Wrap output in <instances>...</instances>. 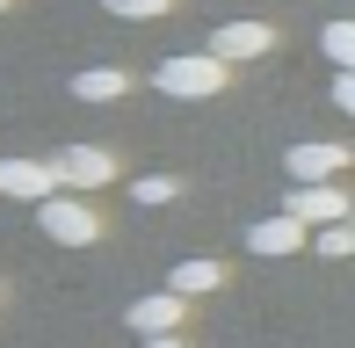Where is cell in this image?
Listing matches in <instances>:
<instances>
[{
    "label": "cell",
    "mask_w": 355,
    "mask_h": 348,
    "mask_svg": "<svg viewBox=\"0 0 355 348\" xmlns=\"http://www.w3.org/2000/svg\"><path fill=\"white\" fill-rule=\"evenodd\" d=\"M283 211H290V218H304V225H341V218H348V196H341L334 182H297Z\"/></svg>",
    "instance_id": "obj_6"
},
{
    "label": "cell",
    "mask_w": 355,
    "mask_h": 348,
    "mask_svg": "<svg viewBox=\"0 0 355 348\" xmlns=\"http://www.w3.org/2000/svg\"><path fill=\"white\" fill-rule=\"evenodd\" d=\"M37 232L51 247H94L102 240V218H94V203H80V189H58V196L37 203Z\"/></svg>",
    "instance_id": "obj_2"
},
{
    "label": "cell",
    "mask_w": 355,
    "mask_h": 348,
    "mask_svg": "<svg viewBox=\"0 0 355 348\" xmlns=\"http://www.w3.org/2000/svg\"><path fill=\"white\" fill-rule=\"evenodd\" d=\"M312 247H319V254H327V261L355 254V218H341V225H319V232H312Z\"/></svg>",
    "instance_id": "obj_13"
},
{
    "label": "cell",
    "mask_w": 355,
    "mask_h": 348,
    "mask_svg": "<svg viewBox=\"0 0 355 348\" xmlns=\"http://www.w3.org/2000/svg\"><path fill=\"white\" fill-rule=\"evenodd\" d=\"M334 109H341V116H355V73H334Z\"/></svg>",
    "instance_id": "obj_16"
},
{
    "label": "cell",
    "mask_w": 355,
    "mask_h": 348,
    "mask_svg": "<svg viewBox=\"0 0 355 348\" xmlns=\"http://www.w3.org/2000/svg\"><path fill=\"white\" fill-rule=\"evenodd\" d=\"M247 247H254L261 261H276V254H297V247H304V218H290V211L261 218V225L247 232Z\"/></svg>",
    "instance_id": "obj_8"
},
{
    "label": "cell",
    "mask_w": 355,
    "mask_h": 348,
    "mask_svg": "<svg viewBox=\"0 0 355 348\" xmlns=\"http://www.w3.org/2000/svg\"><path fill=\"white\" fill-rule=\"evenodd\" d=\"M109 15H123V22H153V15H167L174 0H102Z\"/></svg>",
    "instance_id": "obj_15"
},
{
    "label": "cell",
    "mask_w": 355,
    "mask_h": 348,
    "mask_svg": "<svg viewBox=\"0 0 355 348\" xmlns=\"http://www.w3.org/2000/svg\"><path fill=\"white\" fill-rule=\"evenodd\" d=\"M159 94H174V102H211V94L225 87V58L203 44V51H174V58H159Z\"/></svg>",
    "instance_id": "obj_1"
},
{
    "label": "cell",
    "mask_w": 355,
    "mask_h": 348,
    "mask_svg": "<svg viewBox=\"0 0 355 348\" xmlns=\"http://www.w3.org/2000/svg\"><path fill=\"white\" fill-rule=\"evenodd\" d=\"M211 51L225 58V66H232V58H268V51H276V29H268V22H218L211 29Z\"/></svg>",
    "instance_id": "obj_7"
},
{
    "label": "cell",
    "mask_w": 355,
    "mask_h": 348,
    "mask_svg": "<svg viewBox=\"0 0 355 348\" xmlns=\"http://www.w3.org/2000/svg\"><path fill=\"white\" fill-rule=\"evenodd\" d=\"M58 167L51 160H0V196H15V203H44V196H58Z\"/></svg>",
    "instance_id": "obj_4"
},
{
    "label": "cell",
    "mask_w": 355,
    "mask_h": 348,
    "mask_svg": "<svg viewBox=\"0 0 355 348\" xmlns=\"http://www.w3.org/2000/svg\"><path fill=\"white\" fill-rule=\"evenodd\" d=\"M319 51L334 58V73H355V22H327L319 29Z\"/></svg>",
    "instance_id": "obj_12"
},
{
    "label": "cell",
    "mask_w": 355,
    "mask_h": 348,
    "mask_svg": "<svg viewBox=\"0 0 355 348\" xmlns=\"http://www.w3.org/2000/svg\"><path fill=\"white\" fill-rule=\"evenodd\" d=\"M0 8H8V0H0Z\"/></svg>",
    "instance_id": "obj_18"
},
{
    "label": "cell",
    "mask_w": 355,
    "mask_h": 348,
    "mask_svg": "<svg viewBox=\"0 0 355 348\" xmlns=\"http://www.w3.org/2000/svg\"><path fill=\"white\" fill-rule=\"evenodd\" d=\"M182 305H189L182 290H153V297L131 305V327L138 334H182Z\"/></svg>",
    "instance_id": "obj_9"
},
{
    "label": "cell",
    "mask_w": 355,
    "mask_h": 348,
    "mask_svg": "<svg viewBox=\"0 0 355 348\" xmlns=\"http://www.w3.org/2000/svg\"><path fill=\"white\" fill-rule=\"evenodd\" d=\"M51 167H58V182H66V189H109V182H116V160H109L102 146H66Z\"/></svg>",
    "instance_id": "obj_5"
},
{
    "label": "cell",
    "mask_w": 355,
    "mask_h": 348,
    "mask_svg": "<svg viewBox=\"0 0 355 348\" xmlns=\"http://www.w3.org/2000/svg\"><path fill=\"white\" fill-rule=\"evenodd\" d=\"M123 87H131V80H123L116 66H87V73L73 80V94H80V102H123Z\"/></svg>",
    "instance_id": "obj_11"
},
{
    "label": "cell",
    "mask_w": 355,
    "mask_h": 348,
    "mask_svg": "<svg viewBox=\"0 0 355 348\" xmlns=\"http://www.w3.org/2000/svg\"><path fill=\"white\" fill-rule=\"evenodd\" d=\"M167 290H182V297H203V290H225V261H182L167 276Z\"/></svg>",
    "instance_id": "obj_10"
},
{
    "label": "cell",
    "mask_w": 355,
    "mask_h": 348,
    "mask_svg": "<svg viewBox=\"0 0 355 348\" xmlns=\"http://www.w3.org/2000/svg\"><path fill=\"white\" fill-rule=\"evenodd\" d=\"M145 348H182V334H145Z\"/></svg>",
    "instance_id": "obj_17"
},
{
    "label": "cell",
    "mask_w": 355,
    "mask_h": 348,
    "mask_svg": "<svg viewBox=\"0 0 355 348\" xmlns=\"http://www.w3.org/2000/svg\"><path fill=\"white\" fill-rule=\"evenodd\" d=\"M131 196L145 203V211H153V203H174L182 189H174V174H145V182H131Z\"/></svg>",
    "instance_id": "obj_14"
},
{
    "label": "cell",
    "mask_w": 355,
    "mask_h": 348,
    "mask_svg": "<svg viewBox=\"0 0 355 348\" xmlns=\"http://www.w3.org/2000/svg\"><path fill=\"white\" fill-rule=\"evenodd\" d=\"M283 174H290V182H341V174H348V146H334V138H304V146L283 153Z\"/></svg>",
    "instance_id": "obj_3"
}]
</instances>
